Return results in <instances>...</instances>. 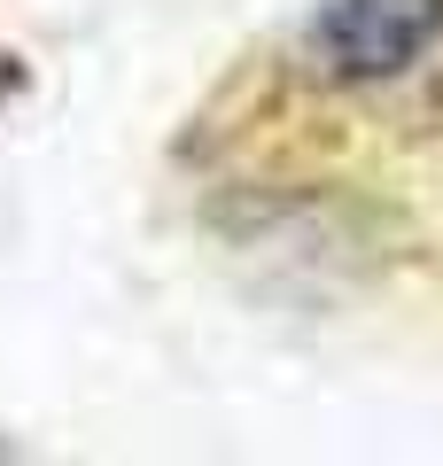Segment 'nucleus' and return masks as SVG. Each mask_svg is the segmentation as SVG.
Returning <instances> with one entry per match:
<instances>
[{
  "label": "nucleus",
  "instance_id": "nucleus-1",
  "mask_svg": "<svg viewBox=\"0 0 443 466\" xmlns=\"http://www.w3.org/2000/svg\"><path fill=\"white\" fill-rule=\"evenodd\" d=\"M304 47L335 86H389L443 47V0H327Z\"/></svg>",
  "mask_w": 443,
  "mask_h": 466
}]
</instances>
